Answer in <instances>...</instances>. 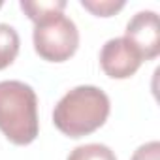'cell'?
Here are the masks:
<instances>
[{
    "label": "cell",
    "mask_w": 160,
    "mask_h": 160,
    "mask_svg": "<svg viewBox=\"0 0 160 160\" xmlns=\"http://www.w3.org/2000/svg\"><path fill=\"white\" fill-rule=\"evenodd\" d=\"M141 58L136 49L124 38H111L104 43L100 51L102 70L113 79H126L138 72L141 66Z\"/></svg>",
    "instance_id": "cell-5"
},
{
    "label": "cell",
    "mask_w": 160,
    "mask_h": 160,
    "mask_svg": "<svg viewBox=\"0 0 160 160\" xmlns=\"http://www.w3.org/2000/svg\"><path fill=\"white\" fill-rule=\"evenodd\" d=\"M64 8L66 0H21V10L34 23L51 13H62Z\"/></svg>",
    "instance_id": "cell-7"
},
{
    "label": "cell",
    "mask_w": 160,
    "mask_h": 160,
    "mask_svg": "<svg viewBox=\"0 0 160 160\" xmlns=\"http://www.w3.org/2000/svg\"><path fill=\"white\" fill-rule=\"evenodd\" d=\"M19 45L21 40L17 30L8 23H0V70L8 68L15 60L19 53Z\"/></svg>",
    "instance_id": "cell-6"
},
{
    "label": "cell",
    "mask_w": 160,
    "mask_h": 160,
    "mask_svg": "<svg viewBox=\"0 0 160 160\" xmlns=\"http://www.w3.org/2000/svg\"><path fill=\"white\" fill-rule=\"evenodd\" d=\"M2 4H4V2H2V0H0V8H2Z\"/></svg>",
    "instance_id": "cell-11"
},
{
    "label": "cell",
    "mask_w": 160,
    "mask_h": 160,
    "mask_svg": "<svg viewBox=\"0 0 160 160\" xmlns=\"http://www.w3.org/2000/svg\"><path fill=\"white\" fill-rule=\"evenodd\" d=\"M130 160H160V143L154 139V141L139 145L134 151Z\"/></svg>",
    "instance_id": "cell-10"
},
{
    "label": "cell",
    "mask_w": 160,
    "mask_h": 160,
    "mask_svg": "<svg viewBox=\"0 0 160 160\" xmlns=\"http://www.w3.org/2000/svg\"><path fill=\"white\" fill-rule=\"evenodd\" d=\"M139 55L141 60H151L160 53V21L156 12H138L126 25L122 36Z\"/></svg>",
    "instance_id": "cell-4"
},
{
    "label": "cell",
    "mask_w": 160,
    "mask_h": 160,
    "mask_svg": "<svg viewBox=\"0 0 160 160\" xmlns=\"http://www.w3.org/2000/svg\"><path fill=\"white\" fill-rule=\"evenodd\" d=\"M66 160H117V156L104 143H85L75 147Z\"/></svg>",
    "instance_id": "cell-8"
},
{
    "label": "cell",
    "mask_w": 160,
    "mask_h": 160,
    "mask_svg": "<svg viewBox=\"0 0 160 160\" xmlns=\"http://www.w3.org/2000/svg\"><path fill=\"white\" fill-rule=\"evenodd\" d=\"M0 130L15 145H28L36 139L40 130L38 96L28 83L0 81Z\"/></svg>",
    "instance_id": "cell-2"
},
{
    "label": "cell",
    "mask_w": 160,
    "mask_h": 160,
    "mask_svg": "<svg viewBox=\"0 0 160 160\" xmlns=\"http://www.w3.org/2000/svg\"><path fill=\"white\" fill-rule=\"evenodd\" d=\"M81 6L98 17H109L124 8V0H81Z\"/></svg>",
    "instance_id": "cell-9"
},
{
    "label": "cell",
    "mask_w": 160,
    "mask_h": 160,
    "mask_svg": "<svg viewBox=\"0 0 160 160\" xmlns=\"http://www.w3.org/2000/svg\"><path fill=\"white\" fill-rule=\"evenodd\" d=\"M109 96L94 85L68 91L53 109L55 126L68 138H81L98 130L109 117Z\"/></svg>",
    "instance_id": "cell-1"
},
{
    "label": "cell",
    "mask_w": 160,
    "mask_h": 160,
    "mask_svg": "<svg viewBox=\"0 0 160 160\" xmlns=\"http://www.w3.org/2000/svg\"><path fill=\"white\" fill-rule=\"evenodd\" d=\"M32 42L36 53L49 62L68 60L79 45V30L64 13H51L34 23Z\"/></svg>",
    "instance_id": "cell-3"
}]
</instances>
